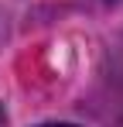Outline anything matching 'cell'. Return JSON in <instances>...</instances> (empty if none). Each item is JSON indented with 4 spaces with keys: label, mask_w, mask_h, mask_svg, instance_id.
I'll use <instances>...</instances> for the list:
<instances>
[{
    "label": "cell",
    "mask_w": 123,
    "mask_h": 127,
    "mask_svg": "<svg viewBox=\"0 0 123 127\" xmlns=\"http://www.w3.org/2000/svg\"><path fill=\"white\" fill-rule=\"evenodd\" d=\"M41 127H75V124H41Z\"/></svg>",
    "instance_id": "1"
}]
</instances>
